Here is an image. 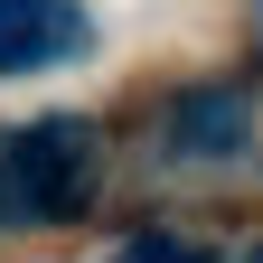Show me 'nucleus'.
Listing matches in <instances>:
<instances>
[{
    "label": "nucleus",
    "mask_w": 263,
    "mask_h": 263,
    "mask_svg": "<svg viewBox=\"0 0 263 263\" xmlns=\"http://www.w3.org/2000/svg\"><path fill=\"white\" fill-rule=\"evenodd\" d=\"M94 197V122L38 113L0 141V235H38Z\"/></svg>",
    "instance_id": "obj_1"
},
{
    "label": "nucleus",
    "mask_w": 263,
    "mask_h": 263,
    "mask_svg": "<svg viewBox=\"0 0 263 263\" xmlns=\"http://www.w3.org/2000/svg\"><path fill=\"white\" fill-rule=\"evenodd\" d=\"M94 38L76 0H0V76H38V66H66Z\"/></svg>",
    "instance_id": "obj_2"
},
{
    "label": "nucleus",
    "mask_w": 263,
    "mask_h": 263,
    "mask_svg": "<svg viewBox=\"0 0 263 263\" xmlns=\"http://www.w3.org/2000/svg\"><path fill=\"white\" fill-rule=\"evenodd\" d=\"M254 141V104L235 85H197V94H179V113H170V151L179 160H235Z\"/></svg>",
    "instance_id": "obj_3"
},
{
    "label": "nucleus",
    "mask_w": 263,
    "mask_h": 263,
    "mask_svg": "<svg viewBox=\"0 0 263 263\" xmlns=\"http://www.w3.org/2000/svg\"><path fill=\"white\" fill-rule=\"evenodd\" d=\"M104 263H207V254L179 245V235H141V245H122V254H104Z\"/></svg>",
    "instance_id": "obj_4"
},
{
    "label": "nucleus",
    "mask_w": 263,
    "mask_h": 263,
    "mask_svg": "<svg viewBox=\"0 0 263 263\" xmlns=\"http://www.w3.org/2000/svg\"><path fill=\"white\" fill-rule=\"evenodd\" d=\"M254 263H263V254H254Z\"/></svg>",
    "instance_id": "obj_5"
}]
</instances>
